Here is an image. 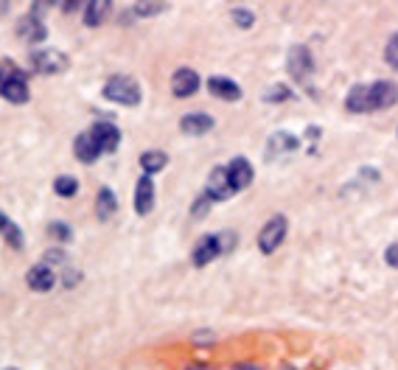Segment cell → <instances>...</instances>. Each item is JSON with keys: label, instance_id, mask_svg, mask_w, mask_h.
I'll return each mask as SVG.
<instances>
[{"label": "cell", "instance_id": "6da1fadb", "mask_svg": "<svg viewBox=\"0 0 398 370\" xmlns=\"http://www.w3.org/2000/svg\"><path fill=\"white\" fill-rule=\"evenodd\" d=\"M104 98L126 104V107H135V104H140V84L135 79H129V76H112L104 84Z\"/></svg>", "mask_w": 398, "mask_h": 370}, {"label": "cell", "instance_id": "7a4b0ae2", "mask_svg": "<svg viewBox=\"0 0 398 370\" xmlns=\"http://www.w3.org/2000/svg\"><path fill=\"white\" fill-rule=\"evenodd\" d=\"M233 236H228V233H222V236H205V239H199V244L193 247V264L196 267H205V264H211L214 258H219L225 250H230L233 247Z\"/></svg>", "mask_w": 398, "mask_h": 370}, {"label": "cell", "instance_id": "3957f363", "mask_svg": "<svg viewBox=\"0 0 398 370\" xmlns=\"http://www.w3.org/2000/svg\"><path fill=\"white\" fill-rule=\"evenodd\" d=\"M31 65L40 73H62L68 68V57L57 48H40L31 54Z\"/></svg>", "mask_w": 398, "mask_h": 370}, {"label": "cell", "instance_id": "277c9868", "mask_svg": "<svg viewBox=\"0 0 398 370\" xmlns=\"http://www.w3.org/2000/svg\"><path fill=\"white\" fill-rule=\"evenodd\" d=\"M283 239H286V219H283V216H272V219L261 228L258 247H261V253H275Z\"/></svg>", "mask_w": 398, "mask_h": 370}, {"label": "cell", "instance_id": "5b68a950", "mask_svg": "<svg viewBox=\"0 0 398 370\" xmlns=\"http://www.w3.org/2000/svg\"><path fill=\"white\" fill-rule=\"evenodd\" d=\"M90 138H93V143L98 146V151H115L118 143H121V132H118V126L110 124V121H98V124L90 129Z\"/></svg>", "mask_w": 398, "mask_h": 370}, {"label": "cell", "instance_id": "8992f818", "mask_svg": "<svg viewBox=\"0 0 398 370\" xmlns=\"http://www.w3.org/2000/svg\"><path fill=\"white\" fill-rule=\"evenodd\" d=\"M0 96L12 104H23L29 101V84H26V76L20 71H15L3 84H0Z\"/></svg>", "mask_w": 398, "mask_h": 370}, {"label": "cell", "instance_id": "52a82bcc", "mask_svg": "<svg viewBox=\"0 0 398 370\" xmlns=\"http://www.w3.org/2000/svg\"><path fill=\"white\" fill-rule=\"evenodd\" d=\"M228 179H230L233 194L242 191V188H247V185L253 182V165L244 157H233L230 165H228Z\"/></svg>", "mask_w": 398, "mask_h": 370}, {"label": "cell", "instance_id": "ba28073f", "mask_svg": "<svg viewBox=\"0 0 398 370\" xmlns=\"http://www.w3.org/2000/svg\"><path fill=\"white\" fill-rule=\"evenodd\" d=\"M286 68H289V73L297 79V82H303V79H309V73H311V57H309V51L303 48V45H295L292 51H289V59H286Z\"/></svg>", "mask_w": 398, "mask_h": 370}, {"label": "cell", "instance_id": "9c48e42d", "mask_svg": "<svg viewBox=\"0 0 398 370\" xmlns=\"http://www.w3.org/2000/svg\"><path fill=\"white\" fill-rule=\"evenodd\" d=\"M370 98H373V110H387V107L398 104V84L376 82V84H370Z\"/></svg>", "mask_w": 398, "mask_h": 370}, {"label": "cell", "instance_id": "30bf717a", "mask_svg": "<svg viewBox=\"0 0 398 370\" xmlns=\"http://www.w3.org/2000/svg\"><path fill=\"white\" fill-rule=\"evenodd\" d=\"M152 208H154V182H152V177L143 174L138 179V188H135V214L146 216Z\"/></svg>", "mask_w": 398, "mask_h": 370}, {"label": "cell", "instance_id": "8fae6325", "mask_svg": "<svg viewBox=\"0 0 398 370\" xmlns=\"http://www.w3.org/2000/svg\"><path fill=\"white\" fill-rule=\"evenodd\" d=\"M196 87H199V76H196V71H191V68H179V71L174 73V79H171V90H174L177 98L193 96Z\"/></svg>", "mask_w": 398, "mask_h": 370}, {"label": "cell", "instance_id": "7c38bea8", "mask_svg": "<svg viewBox=\"0 0 398 370\" xmlns=\"http://www.w3.org/2000/svg\"><path fill=\"white\" fill-rule=\"evenodd\" d=\"M230 194H233V188H230V179H228V168H214L208 177L205 197L208 200H228Z\"/></svg>", "mask_w": 398, "mask_h": 370}, {"label": "cell", "instance_id": "4fadbf2b", "mask_svg": "<svg viewBox=\"0 0 398 370\" xmlns=\"http://www.w3.org/2000/svg\"><path fill=\"white\" fill-rule=\"evenodd\" d=\"M179 129L185 135H205L208 129H214V118L205 115V112H188L182 121H179Z\"/></svg>", "mask_w": 398, "mask_h": 370}, {"label": "cell", "instance_id": "5bb4252c", "mask_svg": "<svg viewBox=\"0 0 398 370\" xmlns=\"http://www.w3.org/2000/svg\"><path fill=\"white\" fill-rule=\"evenodd\" d=\"M345 107L351 112H370L373 110V98H370V87L367 84H356L351 87L348 98H345Z\"/></svg>", "mask_w": 398, "mask_h": 370}, {"label": "cell", "instance_id": "9a60e30c", "mask_svg": "<svg viewBox=\"0 0 398 370\" xmlns=\"http://www.w3.org/2000/svg\"><path fill=\"white\" fill-rule=\"evenodd\" d=\"M208 90L216 96V98H225V101H239L242 98V87L230 79H222V76H214L208 79Z\"/></svg>", "mask_w": 398, "mask_h": 370}, {"label": "cell", "instance_id": "2e32d148", "mask_svg": "<svg viewBox=\"0 0 398 370\" xmlns=\"http://www.w3.org/2000/svg\"><path fill=\"white\" fill-rule=\"evenodd\" d=\"M54 283H57V275H54V269L45 267V264H37V267L29 272V286L37 289V292H51Z\"/></svg>", "mask_w": 398, "mask_h": 370}, {"label": "cell", "instance_id": "e0dca14e", "mask_svg": "<svg viewBox=\"0 0 398 370\" xmlns=\"http://www.w3.org/2000/svg\"><path fill=\"white\" fill-rule=\"evenodd\" d=\"M297 149V138L295 135H289V132H275L272 138H270V146H267V151H270V157L275 154H286V151H295Z\"/></svg>", "mask_w": 398, "mask_h": 370}, {"label": "cell", "instance_id": "ac0fdd59", "mask_svg": "<svg viewBox=\"0 0 398 370\" xmlns=\"http://www.w3.org/2000/svg\"><path fill=\"white\" fill-rule=\"evenodd\" d=\"M0 236L6 239V244L12 250H23V233H20V228L6 214H0Z\"/></svg>", "mask_w": 398, "mask_h": 370}, {"label": "cell", "instance_id": "d6986e66", "mask_svg": "<svg viewBox=\"0 0 398 370\" xmlns=\"http://www.w3.org/2000/svg\"><path fill=\"white\" fill-rule=\"evenodd\" d=\"M73 149H76V157L82 160V163H93V160H98V146L93 143V138H90V132H84V135H79L76 138V143H73Z\"/></svg>", "mask_w": 398, "mask_h": 370}, {"label": "cell", "instance_id": "ffe728a7", "mask_svg": "<svg viewBox=\"0 0 398 370\" xmlns=\"http://www.w3.org/2000/svg\"><path fill=\"white\" fill-rule=\"evenodd\" d=\"M115 211H118V200H115V194H112L110 188H101V191H98V200H96V216L107 222Z\"/></svg>", "mask_w": 398, "mask_h": 370}, {"label": "cell", "instance_id": "44dd1931", "mask_svg": "<svg viewBox=\"0 0 398 370\" xmlns=\"http://www.w3.org/2000/svg\"><path fill=\"white\" fill-rule=\"evenodd\" d=\"M20 37L29 40V43H40V40H45V26L37 17H26L20 23Z\"/></svg>", "mask_w": 398, "mask_h": 370}, {"label": "cell", "instance_id": "7402d4cb", "mask_svg": "<svg viewBox=\"0 0 398 370\" xmlns=\"http://www.w3.org/2000/svg\"><path fill=\"white\" fill-rule=\"evenodd\" d=\"M107 12H110L107 0H96V3H87V9H84V23H87V26H98V23L107 17Z\"/></svg>", "mask_w": 398, "mask_h": 370}, {"label": "cell", "instance_id": "603a6c76", "mask_svg": "<svg viewBox=\"0 0 398 370\" xmlns=\"http://www.w3.org/2000/svg\"><path fill=\"white\" fill-rule=\"evenodd\" d=\"M165 163H168V157H165L163 151H146V154L140 157V165H143L146 177H152L154 171H163V168H165Z\"/></svg>", "mask_w": 398, "mask_h": 370}, {"label": "cell", "instance_id": "cb8c5ba5", "mask_svg": "<svg viewBox=\"0 0 398 370\" xmlns=\"http://www.w3.org/2000/svg\"><path fill=\"white\" fill-rule=\"evenodd\" d=\"M54 188H57L59 197H73L79 191V182H76V177H59L54 182Z\"/></svg>", "mask_w": 398, "mask_h": 370}, {"label": "cell", "instance_id": "d4e9b609", "mask_svg": "<svg viewBox=\"0 0 398 370\" xmlns=\"http://www.w3.org/2000/svg\"><path fill=\"white\" fill-rule=\"evenodd\" d=\"M384 57H387V65L398 71V34H392V37H390V43H387V51H384Z\"/></svg>", "mask_w": 398, "mask_h": 370}, {"label": "cell", "instance_id": "484cf974", "mask_svg": "<svg viewBox=\"0 0 398 370\" xmlns=\"http://www.w3.org/2000/svg\"><path fill=\"white\" fill-rule=\"evenodd\" d=\"M230 17H233L242 29H250V26L256 23V15H253V12H247V9H233V12H230Z\"/></svg>", "mask_w": 398, "mask_h": 370}, {"label": "cell", "instance_id": "4316f807", "mask_svg": "<svg viewBox=\"0 0 398 370\" xmlns=\"http://www.w3.org/2000/svg\"><path fill=\"white\" fill-rule=\"evenodd\" d=\"M267 101H286V98H292V93H289V87L286 84H275V87H270L267 90V96H264Z\"/></svg>", "mask_w": 398, "mask_h": 370}, {"label": "cell", "instance_id": "83f0119b", "mask_svg": "<svg viewBox=\"0 0 398 370\" xmlns=\"http://www.w3.org/2000/svg\"><path fill=\"white\" fill-rule=\"evenodd\" d=\"M160 12H165L163 3H138V6H135V15H140V17H146V15H160Z\"/></svg>", "mask_w": 398, "mask_h": 370}, {"label": "cell", "instance_id": "f1b7e54d", "mask_svg": "<svg viewBox=\"0 0 398 370\" xmlns=\"http://www.w3.org/2000/svg\"><path fill=\"white\" fill-rule=\"evenodd\" d=\"M48 233L57 236V239H71V230H68V225H62V222H54Z\"/></svg>", "mask_w": 398, "mask_h": 370}, {"label": "cell", "instance_id": "f546056e", "mask_svg": "<svg viewBox=\"0 0 398 370\" xmlns=\"http://www.w3.org/2000/svg\"><path fill=\"white\" fill-rule=\"evenodd\" d=\"M384 261H387L390 267H395V269H398V244H390V247L384 250Z\"/></svg>", "mask_w": 398, "mask_h": 370}, {"label": "cell", "instance_id": "4dcf8cb0", "mask_svg": "<svg viewBox=\"0 0 398 370\" xmlns=\"http://www.w3.org/2000/svg\"><path fill=\"white\" fill-rule=\"evenodd\" d=\"M239 370H261V367H253V364H244V367H239Z\"/></svg>", "mask_w": 398, "mask_h": 370}]
</instances>
